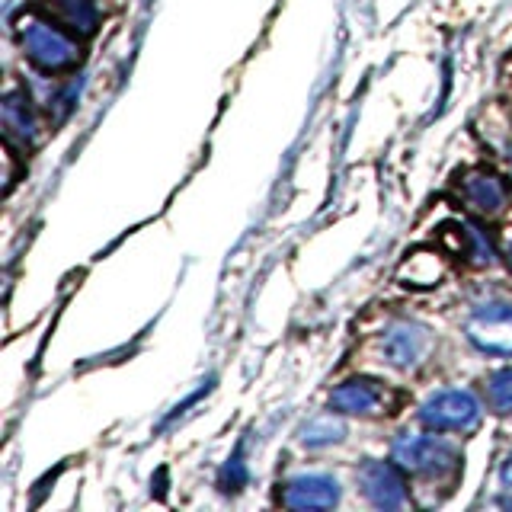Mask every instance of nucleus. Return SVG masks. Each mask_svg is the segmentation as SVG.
Instances as JSON below:
<instances>
[{
    "label": "nucleus",
    "mask_w": 512,
    "mask_h": 512,
    "mask_svg": "<svg viewBox=\"0 0 512 512\" xmlns=\"http://www.w3.org/2000/svg\"><path fill=\"white\" fill-rule=\"evenodd\" d=\"M394 461L407 474L429 480V484H436V480L452 484L461 471L458 448L442 436H432V432H404L394 442Z\"/></svg>",
    "instance_id": "1"
},
{
    "label": "nucleus",
    "mask_w": 512,
    "mask_h": 512,
    "mask_svg": "<svg viewBox=\"0 0 512 512\" xmlns=\"http://www.w3.org/2000/svg\"><path fill=\"white\" fill-rule=\"evenodd\" d=\"M20 45L23 55L45 74L68 71L80 58V48L71 39L68 26H61L58 20H45V16H23Z\"/></svg>",
    "instance_id": "2"
},
{
    "label": "nucleus",
    "mask_w": 512,
    "mask_h": 512,
    "mask_svg": "<svg viewBox=\"0 0 512 512\" xmlns=\"http://www.w3.org/2000/svg\"><path fill=\"white\" fill-rule=\"evenodd\" d=\"M480 416L484 404L471 388H442L429 394L420 407V420L432 432H471Z\"/></svg>",
    "instance_id": "3"
},
{
    "label": "nucleus",
    "mask_w": 512,
    "mask_h": 512,
    "mask_svg": "<svg viewBox=\"0 0 512 512\" xmlns=\"http://www.w3.org/2000/svg\"><path fill=\"white\" fill-rule=\"evenodd\" d=\"M468 340L487 356H512V301H490L468 317L464 324Z\"/></svg>",
    "instance_id": "4"
},
{
    "label": "nucleus",
    "mask_w": 512,
    "mask_h": 512,
    "mask_svg": "<svg viewBox=\"0 0 512 512\" xmlns=\"http://www.w3.org/2000/svg\"><path fill=\"white\" fill-rule=\"evenodd\" d=\"M400 471L404 468H400L397 461H378V458L362 461L356 471L362 496L378 509H404L410 503V493Z\"/></svg>",
    "instance_id": "5"
},
{
    "label": "nucleus",
    "mask_w": 512,
    "mask_h": 512,
    "mask_svg": "<svg viewBox=\"0 0 512 512\" xmlns=\"http://www.w3.org/2000/svg\"><path fill=\"white\" fill-rule=\"evenodd\" d=\"M429 343H432V336L423 324H416V320H394V324L384 327V333L378 336V356L391 368H413L423 362Z\"/></svg>",
    "instance_id": "6"
},
{
    "label": "nucleus",
    "mask_w": 512,
    "mask_h": 512,
    "mask_svg": "<svg viewBox=\"0 0 512 512\" xmlns=\"http://www.w3.org/2000/svg\"><path fill=\"white\" fill-rule=\"evenodd\" d=\"M394 394L381 381L372 378H349L330 394V410L340 416H381L391 413Z\"/></svg>",
    "instance_id": "7"
},
{
    "label": "nucleus",
    "mask_w": 512,
    "mask_h": 512,
    "mask_svg": "<svg viewBox=\"0 0 512 512\" xmlns=\"http://www.w3.org/2000/svg\"><path fill=\"white\" fill-rule=\"evenodd\" d=\"M279 500L292 509H330L340 503V484L330 474H298L282 484Z\"/></svg>",
    "instance_id": "8"
},
{
    "label": "nucleus",
    "mask_w": 512,
    "mask_h": 512,
    "mask_svg": "<svg viewBox=\"0 0 512 512\" xmlns=\"http://www.w3.org/2000/svg\"><path fill=\"white\" fill-rule=\"evenodd\" d=\"M461 199L477 215H496V212H503V205L509 199V189L496 173L474 170L461 180Z\"/></svg>",
    "instance_id": "9"
},
{
    "label": "nucleus",
    "mask_w": 512,
    "mask_h": 512,
    "mask_svg": "<svg viewBox=\"0 0 512 512\" xmlns=\"http://www.w3.org/2000/svg\"><path fill=\"white\" fill-rule=\"evenodd\" d=\"M48 7H52L61 26L80 32V36H93L96 26H100V10H96L93 0H48Z\"/></svg>",
    "instance_id": "10"
},
{
    "label": "nucleus",
    "mask_w": 512,
    "mask_h": 512,
    "mask_svg": "<svg viewBox=\"0 0 512 512\" xmlns=\"http://www.w3.org/2000/svg\"><path fill=\"white\" fill-rule=\"evenodd\" d=\"M458 247H455V253L458 256H464L468 263H474V266H490L493 260H496V247H493V240H490V234L480 228V224H458Z\"/></svg>",
    "instance_id": "11"
},
{
    "label": "nucleus",
    "mask_w": 512,
    "mask_h": 512,
    "mask_svg": "<svg viewBox=\"0 0 512 512\" xmlns=\"http://www.w3.org/2000/svg\"><path fill=\"white\" fill-rule=\"evenodd\" d=\"M445 276V263L439 253H413L410 260L400 266V279H404V285H413V288H432L439 285Z\"/></svg>",
    "instance_id": "12"
},
{
    "label": "nucleus",
    "mask_w": 512,
    "mask_h": 512,
    "mask_svg": "<svg viewBox=\"0 0 512 512\" xmlns=\"http://www.w3.org/2000/svg\"><path fill=\"white\" fill-rule=\"evenodd\" d=\"M346 439V423L340 420V413L330 410L324 416H314V420L301 429L298 442L304 448H327V445H336Z\"/></svg>",
    "instance_id": "13"
},
{
    "label": "nucleus",
    "mask_w": 512,
    "mask_h": 512,
    "mask_svg": "<svg viewBox=\"0 0 512 512\" xmlns=\"http://www.w3.org/2000/svg\"><path fill=\"white\" fill-rule=\"evenodd\" d=\"M4 125L10 138H20L23 144L36 138V116H32L29 100L23 93H10L4 100Z\"/></svg>",
    "instance_id": "14"
},
{
    "label": "nucleus",
    "mask_w": 512,
    "mask_h": 512,
    "mask_svg": "<svg viewBox=\"0 0 512 512\" xmlns=\"http://www.w3.org/2000/svg\"><path fill=\"white\" fill-rule=\"evenodd\" d=\"M487 400L496 413H512V368H496L487 378Z\"/></svg>",
    "instance_id": "15"
},
{
    "label": "nucleus",
    "mask_w": 512,
    "mask_h": 512,
    "mask_svg": "<svg viewBox=\"0 0 512 512\" xmlns=\"http://www.w3.org/2000/svg\"><path fill=\"white\" fill-rule=\"evenodd\" d=\"M244 480H247V468H244V461L234 455L221 471V487L224 490H240V487H244Z\"/></svg>",
    "instance_id": "16"
},
{
    "label": "nucleus",
    "mask_w": 512,
    "mask_h": 512,
    "mask_svg": "<svg viewBox=\"0 0 512 512\" xmlns=\"http://www.w3.org/2000/svg\"><path fill=\"white\" fill-rule=\"evenodd\" d=\"M500 487L512 496V452L506 455V461H503V468H500ZM512 503V500H509Z\"/></svg>",
    "instance_id": "17"
},
{
    "label": "nucleus",
    "mask_w": 512,
    "mask_h": 512,
    "mask_svg": "<svg viewBox=\"0 0 512 512\" xmlns=\"http://www.w3.org/2000/svg\"><path fill=\"white\" fill-rule=\"evenodd\" d=\"M506 260H509V269H512V240H509V247H506Z\"/></svg>",
    "instance_id": "18"
}]
</instances>
